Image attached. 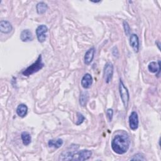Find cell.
Masks as SVG:
<instances>
[{"label": "cell", "mask_w": 161, "mask_h": 161, "mask_svg": "<svg viewBox=\"0 0 161 161\" xmlns=\"http://www.w3.org/2000/svg\"><path fill=\"white\" fill-rule=\"evenodd\" d=\"M131 160H145L146 158L144 157V155L142 153H136L130 158Z\"/></svg>", "instance_id": "obj_18"}, {"label": "cell", "mask_w": 161, "mask_h": 161, "mask_svg": "<svg viewBox=\"0 0 161 161\" xmlns=\"http://www.w3.org/2000/svg\"><path fill=\"white\" fill-rule=\"evenodd\" d=\"M148 69L150 72L152 73H157L158 76L160 74V61L158 60L157 62H152L148 65Z\"/></svg>", "instance_id": "obj_10"}, {"label": "cell", "mask_w": 161, "mask_h": 161, "mask_svg": "<svg viewBox=\"0 0 161 161\" xmlns=\"http://www.w3.org/2000/svg\"><path fill=\"white\" fill-rule=\"evenodd\" d=\"M106 114L107 116V118L109 120V121H111L112 119H113V110L111 108H109L106 110Z\"/></svg>", "instance_id": "obj_21"}, {"label": "cell", "mask_w": 161, "mask_h": 161, "mask_svg": "<svg viewBox=\"0 0 161 161\" xmlns=\"http://www.w3.org/2000/svg\"><path fill=\"white\" fill-rule=\"evenodd\" d=\"M0 30L2 33H9L12 30V25L9 21L2 20L0 22Z\"/></svg>", "instance_id": "obj_11"}, {"label": "cell", "mask_w": 161, "mask_h": 161, "mask_svg": "<svg viewBox=\"0 0 161 161\" xmlns=\"http://www.w3.org/2000/svg\"><path fill=\"white\" fill-rule=\"evenodd\" d=\"M48 31V28L45 25H41L38 26L36 30V34L37 39L39 42L43 43L47 38V33Z\"/></svg>", "instance_id": "obj_4"}, {"label": "cell", "mask_w": 161, "mask_h": 161, "mask_svg": "<svg viewBox=\"0 0 161 161\" xmlns=\"http://www.w3.org/2000/svg\"><path fill=\"white\" fill-rule=\"evenodd\" d=\"M138 116L135 111L131 112L129 116V125L132 130H135L138 127Z\"/></svg>", "instance_id": "obj_6"}, {"label": "cell", "mask_w": 161, "mask_h": 161, "mask_svg": "<svg viewBox=\"0 0 161 161\" xmlns=\"http://www.w3.org/2000/svg\"><path fill=\"white\" fill-rule=\"evenodd\" d=\"M113 65L111 62H107L104 67L103 70V75L106 83H109L113 77Z\"/></svg>", "instance_id": "obj_5"}, {"label": "cell", "mask_w": 161, "mask_h": 161, "mask_svg": "<svg viewBox=\"0 0 161 161\" xmlns=\"http://www.w3.org/2000/svg\"><path fill=\"white\" fill-rule=\"evenodd\" d=\"M130 144V140L128 135H117L111 142V148L116 153L122 155L128 151Z\"/></svg>", "instance_id": "obj_1"}, {"label": "cell", "mask_w": 161, "mask_h": 161, "mask_svg": "<svg viewBox=\"0 0 161 161\" xmlns=\"http://www.w3.org/2000/svg\"><path fill=\"white\" fill-rule=\"evenodd\" d=\"M63 140L60 138L57 140H50L48 142V145L50 147H54L55 148H60L63 145Z\"/></svg>", "instance_id": "obj_14"}, {"label": "cell", "mask_w": 161, "mask_h": 161, "mask_svg": "<svg viewBox=\"0 0 161 161\" xmlns=\"http://www.w3.org/2000/svg\"><path fill=\"white\" fill-rule=\"evenodd\" d=\"M130 44L134 50L135 52H138L139 50V39L136 34H131L130 38Z\"/></svg>", "instance_id": "obj_8"}, {"label": "cell", "mask_w": 161, "mask_h": 161, "mask_svg": "<svg viewBox=\"0 0 161 161\" xmlns=\"http://www.w3.org/2000/svg\"><path fill=\"white\" fill-rule=\"evenodd\" d=\"M92 84V77L90 74H86L81 80V85L84 89L89 88Z\"/></svg>", "instance_id": "obj_7"}, {"label": "cell", "mask_w": 161, "mask_h": 161, "mask_svg": "<svg viewBox=\"0 0 161 161\" xmlns=\"http://www.w3.org/2000/svg\"><path fill=\"white\" fill-rule=\"evenodd\" d=\"M123 25L125 35L126 36H128L130 35V26H129L128 22L126 21H123Z\"/></svg>", "instance_id": "obj_19"}, {"label": "cell", "mask_w": 161, "mask_h": 161, "mask_svg": "<svg viewBox=\"0 0 161 161\" xmlns=\"http://www.w3.org/2000/svg\"><path fill=\"white\" fill-rule=\"evenodd\" d=\"M20 39L24 42L31 41L33 40V35L30 30L28 29L23 30L20 34Z\"/></svg>", "instance_id": "obj_12"}, {"label": "cell", "mask_w": 161, "mask_h": 161, "mask_svg": "<svg viewBox=\"0 0 161 161\" xmlns=\"http://www.w3.org/2000/svg\"><path fill=\"white\" fill-rule=\"evenodd\" d=\"M119 91L120 97L123 103L124 107L126 108L128 107V103H129L130 95H129V92L128 91V89L124 85L121 79L119 80Z\"/></svg>", "instance_id": "obj_3"}, {"label": "cell", "mask_w": 161, "mask_h": 161, "mask_svg": "<svg viewBox=\"0 0 161 161\" xmlns=\"http://www.w3.org/2000/svg\"><path fill=\"white\" fill-rule=\"evenodd\" d=\"M89 99V94L87 91H84L80 93L79 103L82 106H85Z\"/></svg>", "instance_id": "obj_17"}, {"label": "cell", "mask_w": 161, "mask_h": 161, "mask_svg": "<svg viewBox=\"0 0 161 161\" xmlns=\"http://www.w3.org/2000/svg\"><path fill=\"white\" fill-rule=\"evenodd\" d=\"M36 11L38 14H42L46 12V11L48 9V6L44 2H40L36 4Z\"/></svg>", "instance_id": "obj_15"}, {"label": "cell", "mask_w": 161, "mask_h": 161, "mask_svg": "<svg viewBox=\"0 0 161 161\" xmlns=\"http://www.w3.org/2000/svg\"><path fill=\"white\" fill-rule=\"evenodd\" d=\"M21 138L23 142V143L25 145H28L31 142V137L29 133L26 131H23L21 135Z\"/></svg>", "instance_id": "obj_16"}, {"label": "cell", "mask_w": 161, "mask_h": 161, "mask_svg": "<svg viewBox=\"0 0 161 161\" xmlns=\"http://www.w3.org/2000/svg\"><path fill=\"white\" fill-rule=\"evenodd\" d=\"M44 66V64L42 61V57L41 55H39L36 60L31 65L28 67L25 70L22 72V74L25 76H30L42 69Z\"/></svg>", "instance_id": "obj_2"}, {"label": "cell", "mask_w": 161, "mask_h": 161, "mask_svg": "<svg viewBox=\"0 0 161 161\" xmlns=\"http://www.w3.org/2000/svg\"><path fill=\"white\" fill-rule=\"evenodd\" d=\"M77 120L75 124H76L77 125H80L81 123H82V122L84 121L85 118H84V116L81 113H77Z\"/></svg>", "instance_id": "obj_20"}, {"label": "cell", "mask_w": 161, "mask_h": 161, "mask_svg": "<svg viewBox=\"0 0 161 161\" xmlns=\"http://www.w3.org/2000/svg\"><path fill=\"white\" fill-rule=\"evenodd\" d=\"M94 53H95V48L94 47H92L89 48L85 53L84 55V63L86 65H89L94 57Z\"/></svg>", "instance_id": "obj_9"}, {"label": "cell", "mask_w": 161, "mask_h": 161, "mask_svg": "<svg viewBox=\"0 0 161 161\" xmlns=\"http://www.w3.org/2000/svg\"><path fill=\"white\" fill-rule=\"evenodd\" d=\"M27 111H28V107L25 104H19L16 108L17 114L21 118H23L26 116V114H27Z\"/></svg>", "instance_id": "obj_13"}]
</instances>
